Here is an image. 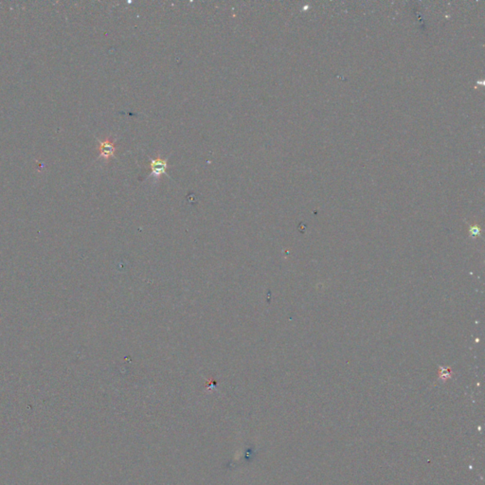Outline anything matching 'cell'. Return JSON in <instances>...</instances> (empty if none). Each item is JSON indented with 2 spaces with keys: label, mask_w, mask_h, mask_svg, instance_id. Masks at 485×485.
Listing matches in <instances>:
<instances>
[{
  "label": "cell",
  "mask_w": 485,
  "mask_h": 485,
  "mask_svg": "<svg viewBox=\"0 0 485 485\" xmlns=\"http://www.w3.org/2000/svg\"><path fill=\"white\" fill-rule=\"evenodd\" d=\"M167 167H168V159L162 158L160 156V154H158L157 158H151V161H150L151 175H150V177H153L156 179L160 178L163 175H166Z\"/></svg>",
  "instance_id": "obj_1"
},
{
  "label": "cell",
  "mask_w": 485,
  "mask_h": 485,
  "mask_svg": "<svg viewBox=\"0 0 485 485\" xmlns=\"http://www.w3.org/2000/svg\"><path fill=\"white\" fill-rule=\"evenodd\" d=\"M117 146L113 138L108 137L104 140H99L98 150L100 153V158H104L107 161L113 158Z\"/></svg>",
  "instance_id": "obj_2"
}]
</instances>
